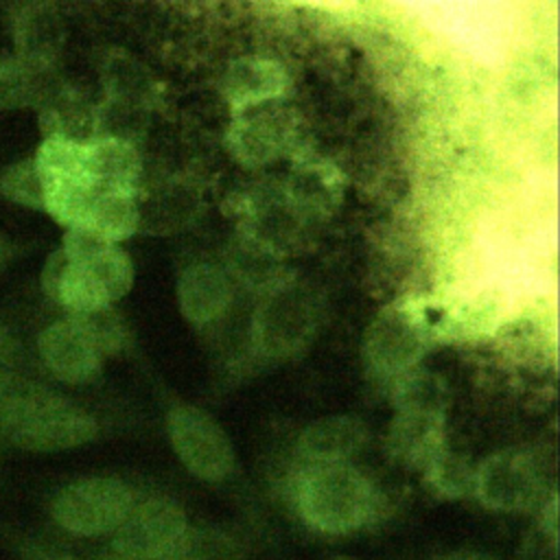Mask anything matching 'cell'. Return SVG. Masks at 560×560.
<instances>
[{
    "label": "cell",
    "mask_w": 560,
    "mask_h": 560,
    "mask_svg": "<svg viewBox=\"0 0 560 560\" xmlns=\"http://www.w3.org/2000/svg\"><path fill=\"white\" fill-rule=\"evenodd\" d=\"M302 518L328 534H348L368 525L376 512V492L348 462L311 464L295 483Z\"/></svg>",
    "instance_id": "obj_1"
},
{
    "label": "cell",
    "mask_w": 560,
    "mask_h": 560,
    "mask_svg": "<svg viewBox=\"0 0 560 560\" xmlns=\"http://www.w3.org/2000/svg\"><path fill=\"white\" fill-rule=\"evenodd\" d=\"M0 424L24 451L52 453L90 442L98 427L92 416L48 392H24L0 405Z\"/></svg>",
    "instance_id": "obj_2"
},
{
    "label": "cell",
    "mask_w": 560,
    "mask_h": 560,
    "mask_svg": "<svg viewBox=\"0 0 560 560\" xmlns=\"http://www.w3.org/2000/svg\"><path fill=\"white\" fill-rule=\"evenodd\" d=\"M131 508L133 494L122 481L92 477L63 488L52 501V516L70 534L101 536L116 532Z\"/></svg>",
    "instance_id": "obj_3"
},
{
    "label": "cell",
    "mask_w": 560,
    "mask_h": 560,
    "mask_svg": "<svg viewBox=\"0 0 560 560\" xmlns=\"http://www.w3.org/2000/svg\"><path fill=\"white\" fill-rule=\"evenodd\" d=\"M166 429L173 451L195 477L219 481L232 472V444L225 431L206 411L177 405L166 418Z\"/></svg>",
    "instance_id": "obj_4"
},
{
    "label": "cell",
    "mask_w": 560,
    "mask_h": 560,
    "mask_svg": "<svg viewBox=\"0 0 560 560\" xmlns=\"http://www.w3.org/2000/svg\"><path fill=\"white\" fill-rule=\"evenodd\" d=\"M472 486L483 505L501 512L532 508L542 490V475L534 457L518 448L490 455L472 475Z\"/></svg>",
    "instance_id": "obj_5"
},
{
    "label": "cell",
    "mask_w": 560,
    "mask_h": 560,
    "mask_svg": "<svg viewBox=\"0 0 560 560\" xmlns=\"http://www.w3.org/2000/svg\"><path fill=\"white\" fill-rule=\"evenodd\" d=\"M186 529V516L177 503L149 499L131 508L127 518L114 532V547L118 556L158 560L168 556Z\"/></svg>",
    "instance_id": "obj_6"
},
{
    "label": "cell",
    "mask_w": 560,
    "mask_h": 560,
    "mask_svg": "<svg viewBox=\"0 0 560 560\" xmlns=\"http://www.w3.org/2000/svg\"><path fill=\"white\" fill-rule=\"evenodd\" d=\"M293 133L295 118L287 109L265 103L243 109L241 118L230 127L225 142L238 162L258 166L278 160L291 147Z\"/></svg>",
    "instance_id": "obj_7"
},
{
    "label": "cell",
    "mask_w": 560,
    "mask_h": 560,
    "mask_svg": "<svg viewBox=\"0 0 560 560\" xmlns=\"http://www.w3.org/2000/svg\"><path fill=\"white\" fill-rule=\"evenodd\" d=\"M61 252L92 276L109 304L120 300L133 284V265L127 252L83 228H68Z\"/></svg>",
    "instance_id": "obj_8"
},
{
    "label": "cell",
    "mask_w": 560,
    "mask_h": 560,
    "mask_svg": "<svg viewBox=\"0 0 560 560\" xmlns=\"http://www.w3.org/2000/svg\"><path fill=\"white\" fill-rule=\"evenodd\" d=\"M39 352L48 370L66 383H85L101 370L103 352L72 317L42 332Z\"/></svg>",
    "instance_id": "obj_9"
},
{
    "label": "cell",
    "mask_w": 560,
    "mask_h": 560,
    "mask_svg": "<svg viewBox=\"0 0 560 560\" xmlns=\"http://www.w3.org/2000/svg\"><path fill=\"white\" fill-rule=\"evenodd\" d=\"M424 350V332L405 311H383L368 330L365 352L383 372H400Z\"/></svg>",
    "instance_id": "obj_10"
},
{
    "label": "cell",
    "mask_w": 560,
    "mask_h": 560,
    "mask_svg": "<svg viewBox=\"0 0 560 560\" xmlns=\"http://www.w3.org/2000/svg\"><path fill=\"white\" fill-rule=\"evenodd\" d=\"M287 88L284 68L265 57H241L221 77V94L238 112L271 103L284 96Z\"/></svg>",
    "instance_id": "obj_11"
},
{
    "label": "cell",
    "mask_w": 560,
    "mask_h": 560,
    "mask_svg": "<svg viewBox=\"0 0 560 560\" xmlns=\"http://www.w3.org/2000/svg\"><path fill=\"white\" fill-rule=\"evenodd\" d=\"M232 300L228 276L208 262L190 265L177 280V304L182 315L192 324L219 319Z\"/></svg>",
    "instance_id": "obj_12"
},
{
    "label": "cell",
    "mask_w": 560,
    "mask_h": 560,
    "mask_svg": "<svg viewBox=\"0 0 560 560\" xmlns=\"http://www.w3.org/2000/svg\"><path fill=\"white\" fill-rule=\"evenodd\" d=\"M63 42V24L52 4L35 2L22 7L15 18L18 61L33 70H46Z\"/></svg>",
    "instance_id": "obj_13"
},
{
    "label": "cell",
    "mask_w": 560,
    "mask_h": 560,
    "mask_svg": "<svg viewBox=\"0 0 560 560\" xmlns=\"http://www.w3.org/2000/svg\"><path fill=\"white\" fill-rule=\"evenodd\" d=\"M368 442V429L352 416H328L304 429L298 442V451L311 464L346 462L350 455L363 448Z\"/></svg>",
    "instance_id": "obj_14"
},
{
    "label": "cell",
    "mask_w": 560,
    "mask_h": 560,
    "mask_svg": "<svg viewBox=\"0 0 560 560\" xmlns=\"http://www.w3.org/2000/svg\"><path fill=\"white\" fill-rule=\"evenodd\" d=\"M389 448L398 459L429 468L444 455L442 413L402 409L389 431Z\"/></svg>",
    "instance_id": "obj_15"
},
{
    "label": "cell",
    "mask_w": 560,
    "mask_h": 560,
    "mask_svg": "<svg viewBox=\"0 0 560 560\" xmlns=\"http://www.w3.org/2000/svg\"><path fill=\"white\" fill-rule=\"evenodd\" d=\"M88 168L98 190L136 195L140 158L131 142L116 138H92L85 142Z\"/></svg>",
    "instance_id": "obj_16"
},
{
    "label": "cell",
    "mask_w": 560,
    "mask_h": 560,
    "mask_svg": "<svg viewBox=\"0 0 560 560\" xmlns=\"http://www.w3.org/2000/svg\"><path fill=\"white\" fill-rule=\"evenodd\" d=\"M138 217L136 195L103 190L94 197L83 217V223L77 228H83L98 238L118 245L136 232Z\"/></svg>",
    "instance_id": "obj_17"
},
{
    "label": "cell",
    "mask_w": 560,
    "mask_h": 560,
    "mask_svg": "<svg viewBox=\"0 0 560 560\" xmlns=\"http://www.w3.org/2000/svg\"><path fill=\"white\" fill-rule=\"evenodd\" d=\"M166 560H243L241 547L219 529H186Z\"/></svg>",
    "instance_id": "obj_18"
},
{
    "label": "cell",
    "mask_w": 560,
    "mask_h": 560,
    "mask_svg": "<svg viewBox=\"0 0 560 560\" xmlns=\"http://www.w3.org/2000/svg\"><path fill=\"white\" fill-rule=\"evenodd\" d=\"M42 70L18 59H0V107H22L42 98Z\"/></svg>",
    "instance_id": "obj_19"
},
{
    "label": "cell",
    "mask_w": 560,
    "mask_h": 560,
    "mask_svg": "<svg viewBox=\"0 0 560 560\" xmlns=\"http://www.w3.org/2000/svg\"><path fill=\"white\" fill-rule=\"evenodd\" d=\"M0 190L24 203V206H31V208H37V210H44V188H42V177L37 173V166L35 162H20V164H13L11 168H7L2 175H0Z\"/></svg>",
    "instance_id": "obj_20"
},
{
    "label": "cell",
    "mask_w": 560,
    "mask_h": 560,
    "mask_svg": "<svg viewBox=\"0 0 560 560\" xmlns=\"http://www.w3.org/2000/svg\"><path fill=\"white\" fill-rule=\"evenodd\" d=\"M444 560H497V558L486 556V553H475V551H457V553L446 556Z\"/></svg>",
    "instance_id": "obj_21"
},
{
    "label": "cell",
    "mask_w": 560,
    "mask_h": 560,
    "mask_svg": "<svg viewBox=\"0 0 560 560\" xmlns=\"http://www.w3.org/2000/svg\"><path fill=\"white\" fill-rule=\"evenodd\" d=\"M7 249H9V247H7V241H4V236L0 234V267H2L4 260H7Z\"/></svg>",
    "instance_id": "obj_22"
},
{
    "label": "cell",
    "mask_w": 560,
    "mask_h": 560,
    "mask_svg": "<svg viewBox=\"0 0 560 560\" xmlns=\"http://www.w3.org/2000/svg\"><path fill=\"white\" fill-rule=\"evenodd\" d=\"M328 560H357V558H350V556H335V558H328Z\"/></svg>",
    "instance_id": "obj_23"
},
{
    "label": "cell",
    "mask_w": 560,
    "mask_h": 560,
    "mask_svg": "<svg viewBox=\"0 0 560 560\" xmlns=\"http://www.w3.org/2000/svg\"><path fill=\"white\" fill-rule=\"evenodd\" d=\"M109 560H136V558H127V556H114V558H109Z\"/></svg>",
    "instance_id": "obj_24"
},
{
    "label": "cell",
    "mask_w": 560,
    "mask_h": 560,
    "mask_svg": "<svg viewBox=\"0 0 560 560\" xmlns=\"http://www.w3.org/2000/svg\"><path fill=\"white\" fill-rule=\"evenodd\" d=\"M52 560H72V558H68V556H59V558H52Z\"/></svg>",
    "instance_id": "obj_25"
}]
</instances>
